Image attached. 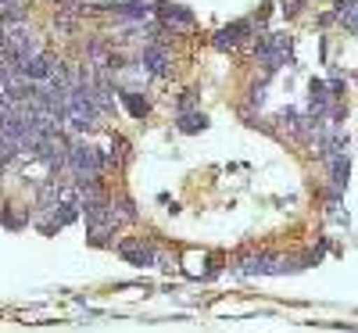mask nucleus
Here are the masks:
<instances>
[{
    "label": "nucleus",
    "mask_w": 358,
    "mask_h": 333,
    "mask_svg": "<svg viewBox=\"0 0 358 333\" xmlns=\"http://www.w3.org/2000/svg\"><path fill=\"white\" fill-rule=\"evenodd\" d=\"M241 33H248V22H236V25L222 29V33H215V47H236L241 43Z\"/></svg>",
    "instance_id": "obj_3"
},
{
    "label": "nucleus",
    "mask_w": 358,
    "mask_h": 333,
    "mask_svg": "<svg viewBox=\"0 0 358 333\" xmlns=\"http://www.w3.org/2000/svg\"><path fill=\"white\" fill-rule=\"evenodd\" d=\"M101 172H104L101 150L90 147L86 140H72V143H69L65 176H72V183H101Z\"/></svg>",
    "instance_id": "obj_1"
},
{
    "label": "nucleus",
    "mask_w": 358,
    "mask_h": 333,
    "mask_svg": "<svg viewBox=\"0 0 358 333\" xmlns=\"http://www.w3.org/2000/svg\"><path fill=\"white\" fill-rule=\"evenodd\" d=\"M204 126V115H183V129L187 133H194V129H201Z\"/></svg>",
    "instance_id": "obj_5"
},
{
    "label": "nucleus",
    "mask_w": 358,
    "mask_h": 333,
    "mask_svg": "<svg viewBox=\"0 0 358 333\" xmlns=\"http://www.w3.org/2000/svg\"><path fill=\"white\" fill-rule=\"evenodd\" d=\"M118 97L126 101V108H129L133 115H143V111H147V101H140V97L133 94V90H122V94H118Z\"/></svg>",
    "instance_id": "obj_4"
},
{
    "label": "nucleus",
    "mask_w": 358,
    "mask_h": 333,
    "mask_svg": "<svg viewBox=\"0 0 358 333\" xmlns=\"http://www.w3.org/2000/svg\"><path fill=\"white\" fill-rule=\"evenodd\" d=\"M165 25L172 29V33H176V29H190L194 25V15L187 8H165Z\"/></svg>",
    "instance_id": "obj_2"
}]
</instances>
